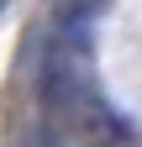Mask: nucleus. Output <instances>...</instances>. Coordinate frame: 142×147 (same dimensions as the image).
<instances>
[{"instance_id": "1", "label": "nucleus", "mask_w": 142, "mask_h": 147, "mask_svg": "<svg viewBox=\"0 0 142 147\" xmlns=\"http://www.w3.org/2000/svg\"><path fill=\"white\" fill-rule=\"evenodd\" d=\"M90 95H95L90 42H84V32L63 26L42 53V105H47V116H63V110H74Z\"/></svg>"}]
</instances>
